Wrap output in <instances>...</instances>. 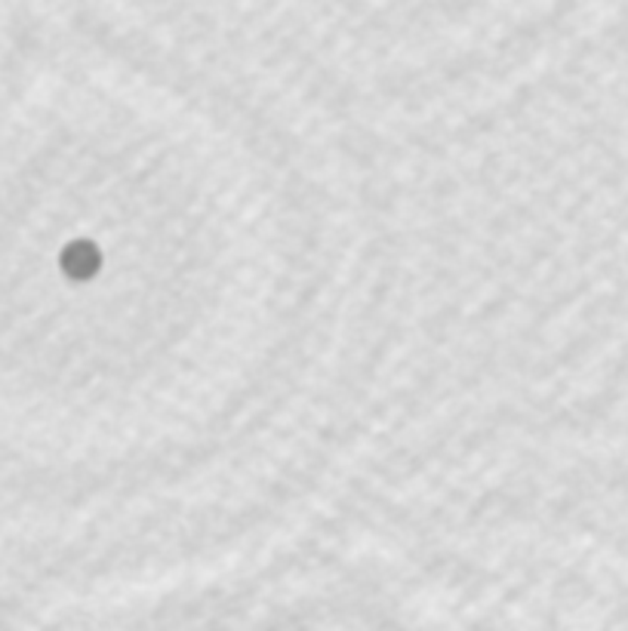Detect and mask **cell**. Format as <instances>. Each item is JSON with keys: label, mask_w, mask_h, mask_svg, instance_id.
Listing matches in <instances>:
<instances>
[]
</instances>
